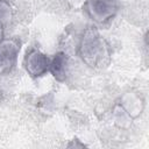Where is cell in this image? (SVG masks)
<instances>
[{
    "instance_id": "cell-5",
    "label": "cell",
    "mask_w": 149,
    "mask_h": 149,
    "mask_svg": "<svg viewBox=\"0 0 149 149\" xmlns=\"http://www.w3.org/2000/svg\"><path fill=\"white\" fill-rule=\"evenodd\" d=\"M119 105L128 114L130 119H136L142 114L144 109V99L141 95V93L127 92L122 95Z\"/></svg>"
},
{
    "instance_id": "cell-4",
    "label": "cell",
    "mask_w": 149,
    "mask_h": 149,
    "mask_svg": "<svg viewBox=\"0 0 149 149\" xmlns=\"http://www.w3.org/2000/svg\"><path fill=\"white\" fill-rule=\"evenodd\" d=\"M51 58L36 48H31L26 52L23 66L27 73L33 78H38L49 71Z\"/></svg>"
},
{
    "instance_id": "cell-3",
    "label": "cell",
    "mask_w": 149,
    "mask_h": 149,
    "mask_svg": "<svg viewBox=\"0 0 149 149\" xmlns=\"http://www.w3.org/2000/svg\"><path fill=\"white\" fill-rule=\"evenodd\" d=\"M21 50V41L15 37L3 38L0 42V74L9 73L16 65Z\"/></svg>"
},
{
    "instance_id": "cell-6",
    "label": "cell",
    "mask_w": 149,
    "mask_h": 149,
    "mask_svg": "<svg viewBox=\"0 0 149 149\" xmlns=\"http://www.w3.org/2000/svg\"><path fill=\"white\" fill-rule=\"evenodd\" d=\"M49 72L59 83H64L66 80L69 74V59L65 52L58 51L54 55L50 61Z\"/></svg>"
},
{
    "instance_id": "cell-1",
    "label": "cell",
    "mask_w": 149,
    "mask_h": 149,
    "mask_svg": "<svg viewBox=\"0 0 149 149\" xmlns=\"http://www.w3.org/2000/svg\"><path fill=\"white\" fill-rule=\"evenodd\" d=\"M78 55L90 68L102 69L109 65L112 50L109 43L95 27H87L79 40Z\"/></svg>"
},
{
    "instance_id": "cell-2",
    "label": "cell",
    "mask_w": 149,
    "mask_h": 149,
    "mask_svg": "<svg viewBox=\"0 0 149 149\" xmlns=\"http://www.w3.org/2000/svg\"><path fill=\"white\" fill-rule=\"evenodd\" d=\"M119 8V0H86L83 6L86 15L98 24H105L113 20Z\"/></svg>"
},
{
    "instance_id": "cell-7",
    "label": "cell",
    "mask_w": 149,
    "mask_h": 149,
    "mask_svg": "<svg viewBox=\"0 0 149 149\" xmlns=\"http://www.w3.org/2000/svg\"><path fill=\"white\" fill-rule=\"evenodd\" d=\"M13 19V7L8 0H0V23L5 27Z\"/></svg>"
},
{
    "instance_id": "cell-8",
    "label": "cell",
    "mask_w": 149,
    "mask_h": 149,
    "mask_svg": "<svg viewBox=\"0 0 149 149\" xmlns=\"http://www.w3.org/2000/svg\"><path fill=\"white\" fill-rule=\"evenodd\" d=\"M3 40V26L0 23V42Z\"/></svg>"
}]
</instances>
